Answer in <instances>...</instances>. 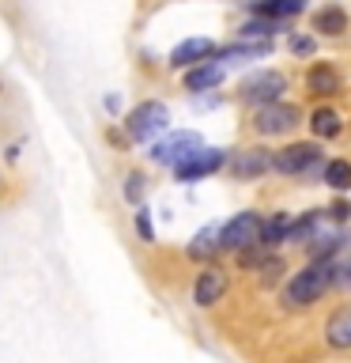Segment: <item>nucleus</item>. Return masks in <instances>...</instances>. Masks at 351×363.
<instances>
[{
	"instance_id": "f257e3e1",
	"label": "nucleus",
	"mask_w": 351,
	"mask_h": 363,
	"mask_svg": "<svg viewBox=\"0 0 351 363\" xmlns=\"http://www.w3.org/2000/svg\"><path fill=\"white\" fill-rule=\"evenodd\" d=\"M340 280V265L333 257H325V261H313L310 269H302L299 277H294L291 284H287V291H283V303L291 306H310V303H317L321 295L333 288V284Z\"/></svg>"
},
{
	"instance_id": "f03ea898",
	"label": "nucleus",
	"mask_w": 351,
	"mask_h": 363,
	"mask_svg": "<svg viewBox=\"0 0 351 363\" xmlns=\"http://www.w3.org/2000/svg\"><path fill=\"white\" fill-rule=\"evenodd\" d=\"M219 246L223 250H253V246H260V216H253V212H238L231 223H223L219 227Z\"/></svg>"
},
{
	"instance_id": "7ed1b4c3",
	"label": "nucleus",
	"mask_w": 351,
	"mask_h": 363,
	"mask_svg": "<svg viewBox=\"0 0 351 363\" xmlns=\"http://www.w3.org/2000/svg\"><path fill=\"white\" fill-rule=\"evenodd\" d=\"M170 113L163 102H144V106H136L129 113V136L132 140H151V136H159L166 129Z\"/></svg>"
},
{
	"instance_id": "20e7f679",
	"label": "nucleus",
	"mask_w": 351,
	"mask_h": 363,
	"mask_svg": "<svg viewBox=\"0 0 351 363\" xmlns=\"http://www.w3.org/2000/svg\"><path fill=\"white\" fill-rule=\"evenodd\" d=\"M287 91V79L280 72H257L242 84V102H253V106H272L280 102V95Z\"/></svg>"
},
{
	"instance_id": "39448f33",
	"label": "nucleus",
	"mask_w": 351,
	"mask_h": 363,
	"mask_svg": "<svg viewBox=\"0 0 351 363\" xmlns=\"http://www.w3.org/2000/svg\"><path fill=\"white\" fill-rule=\"evenodd\" d=\"M253 125H257V133H265V136H283V133H291L294 125H299V106H291V102L260 106Z\"/></svg>"
},
{
	"instance_id": "423d86ee",
	"label": "nucleus",
	"mask_w": 351,
	"mask_h": 363,
	"mask_svg": "<svg viewBox=\"0 0 351 363\" xmlns=\"http://www.w3.org/2000/svg\"><path fill=\"white\" fill-rule=\"evenodd\" d=\"M200 136L197 133H174V136H166V140H159L151 147V155L159 159V163H170V167H181L189 155H197L200 152Z\"/></svg>"
},
{
	"instance_id": "0eeeda50",
	"label": "nucleus",
	"mask_w": 351,
	"mask_h": 363,
	"mask_svg": "<svg viewBox=\"0 0 351 363\" xmlns=\"http://www.w3.org/2000/svg\"><path fill=\"white\" fill-rule=\"evenodd\" d=\"M317 159H321V152H317L313 144H291V147H283V152L272 155V167L283 170V174H306Z\"/></svg>"
},
{
	"instance_id": "6e6552de",
	"label": "nucleus",
	"mask_w": 351,
	"mask_h": 363,
	"mask_svg": "<svg viewBox=\"0 0 351 363\" xmlns=\"http://www.w3.org/2000/svg\"><path fill=\"white\" fill-rule=\"evenodd\" d=\"M223 163H226V152H219V147H200L197 155H189L185 163L174 167V170H178L181 182H197L204 174H212V170H219Z\"/></svg>"
},
{
	"instance_id": "1a4fd4ad",
	"label": "nucleus",
	"mask_w": 351,
	"mask_h": 363,
	"mask_svg": "<svg viewBox=\"0 0 351 363\" xmlns=\"http://www.w3.org/2000/svg\"><path fill=\"white\" fill-rule=\"evenodd\" d=\"M223 291H226V272H223V269H204L200 277H197V288H192V295H197L200 306L219 303Z\"/></svg>"
},
{
	"instance_id": "9d476101",
	"label": "nucleus",
	"mask_w": 351,
	"mask_h": 363,
	"mask_svg": "<svg viewBox=\"0 0 351 363\" xmlns=\"http://www.w3.org/2000/svg\"><path fill=\"white\" fill-rule=\"evenodd\" d=\"M272 167V155L265 152V147H246V152H238L234 155V178H257V174H265V170Z\"/></svg>"
},
{
	"instance_id": "9b49d317",
	"label": "nucleus",
	"mask_w": 351,
	"mask_h": 363,
	"mask_svg": "<svg viewBox=\"0 0 351 363\" xmlns=\"http://www.w3.org/2000/svg\"><path fill=\"white\" fill-rule=\"evenodd\" d=\"M215 53V45L208 38H189V42H181L174 53H170V65L174 68H185L192 61H204V57H212Z\"/></svg>"
},
{
	"instance_id": "f8f14e48",
	"label": "nucleus",
	"mask_w": 351,
	"mask_h": 363,
	"mask_svg": "<svg viewBox=\"0 0 351 363\" xmlns=\"http://www.w3.org/2000/svg\"><path fill=\"white\" fill-rule=\"evenodd\" d=\"M306 8V0H257L253 11L257 16H265V19H291V16H299V11Z\"/></svg>"
},
{
	"instance_id": "ddd939ff",
	"label": "nucleus",
	"mask_w": 351,
	"mask_h": 363,
	"mask_svg": "<svg viewBox=\"0 0 351 363\" xmlns=\"http://www.w3.org/2000/svg\"><path fill=\"white\" fill-rule=\"evenodd\" d=\"M306 87H310L313 95H333V91H340V76L328 65H313L310 76H306Z\"/></svg>"
},
{
	"instance_id": "4468645a",
	"label": "nucleus",
	"mask_w": 351,
	"mask_h": 363,
	"mask_svg": "<svg viewBox=\"0 0 351 363\" xmlns=\"http://www.w3.org/2000/svg\"><path fill=\"white\" fill-rule=\"evenodd\" d=\"M313 30H321V34H344L347 30V11L344 8H321L313 16Z\"/></svg>"
},
{
	"instance_id": "2eb2a0df",
	"label": "nucleus",
	"mask_w": 351,
	"mask_h": 363,
	"mask_svg": "<svg viewBox=\"0 0 351 363\" xmlns=\"http://www.w3.org/2000/svg\"><path fill=\"white\" fill-rule=\"evenodd\" d=\"M325 340L333 348H351V314H333V318H328Z\"/></svg>"
},
{
	"instance_id": "dca6fc26",
	"label": "nucleus",
	"mask_w": 351,
	"mask_h": 363,
	"mask_svg": "<svg viewBox=\"0 0 351 363\" xmlns=\"http://www.w3.org/2000/svg\"><path fill=\"white\" fill-rule=\"evenodd\" d=\"M223 79V68L219 65H200V68H192V72L185 76V87L189 91H208V87H215Z\"/></svg>"
},
{
	"instance_id": "f3484780",
	"label": "nucleus",
	"mask_w": 351,
	"mask_h": 363,
	"mask_svg": "<svg viewBox=\"0 0 351 363\" xmlns=\"http://www.w3.org/2000/svg\"><path fill=\"white\" fill-rule=\"evenodd\" d=\"M317 227H321V212L302 216L299 223L287 227V238H283V242H310V238H317Z\"/></svg>"
},
{
	"instance_id": "a211bd4d",
	"label": "nucleus",
	"mask_w": 351,
	"mask_h": 363,
	"mask_svg": "<svg viewBox=\"0 0 351 363\" xmlns=\"http://www.w3.org/2000/svg\"><path fill=\"white\" fill-rule=\"evenodd\" d=\"M287 216H272V220L265 223V220H260V246H276V242H283V238H287Z\"/></svg>"
},
{
	"instance_id": "6ab92c4d",
	"label": "nucleus",
	"mask_w": 351,
	"mask_h": 363,
	"mask_svg": "<svg viewBox=\"0 0 351 363\" xmlns=\"http://www.w3.org/2000/svg\"><path fill=\"white\" fill-rule=\"evenodd\" d=\"M310 129H313V136H336V133H340V113L328 110V106H321V110L313 113Z\"/></svg>"
},
{
	"instance_id": "aec40b11",
	"label": "nucleus",
	"mask_w": 351,
	"mask_h": 363,
	"mask_svg": "<svg viewBox=\"0 0 351 363\" xmlns=\"http://www.w3.org/2000/svg\"><path fill=\"white\" fill-rule=\"evenodd\" d=\"M219 250V227H204V231L192 238V246H189V254L192 257H208Z\"/></svg>"
},
{
	"instance_id": "412c9836",
	"label": "nucleus",
	"mask_w": 351,
	"mask_h": 363,
	"mask_svg": "<svg viewBox=\"0 0 351 363\" xmlns=\"http://www.w3.org/2000/svg\"><path fill=\"white\" fill-rule=\"evenodd\" d=\"M325 182L333 189H347L351 186V163H344V159H333V163L325 167Z\"/></svg>"
},
{
	"instance_id": "4be33fe9",
	"label": "nucleus",
	"mask_w": 351,
	"mask_h": 363,
	"mask_svg": "<svg viewBox=\"0 0 351 363\" xmlns=\"http://www.w3.org/2000/svg\"><path fill=\"white\" fill-rule=\"evenodd\" d=\"M276 30H280L276 19H257V23H246V27H242L246 38H253V34H257V38H272Z\"/></svg>"
},
{
	"instance_id": "5701e85b",
	"label": "nucleus",
	"mask_w": 351,
	"mask_h": 363,
	"mask_svg": "<svg viewBox=\"0 0 351 363\" xmlns=\"http://www.w3.org/2000/svg\"><path fill=\"white\" fill-rule=\"evenodd\" d=\"M268 50H272L268 42H257V45H234V50H226L223 57L226 61H238V57H265Z\"/></svg>"
},
{
	"instance_id": "b1692460",
	"label": "nucleus",
	"mask_w": 351,
	"mask_h": 363,
	"mask_svg": "<svg viewBox=\"0 0 351 363\" xmlns=\"http://www.w3.org/2000/svg\"><path fill=\"white\" fill-rule=\"evenodd\" d=\"M257 269H260V280H265V284H276L280 272H283V261H280V257H265Z\"/></svg>"
},
{
	"instance_id": "393cba45",
	"label": "nucleus",
	"mask_w": 351,
	"mask_h": 363,
	"mask_svg": "<svg viewBox=\"0 0 351 363\" xmlns=\"http://www.w3.org/2000/svg\"><path fill=\"white\" fill-rule=\"evenodd\" d=\"M125 197H129V201L144 197V174H129V182H125Z\"/></svg>"
},
{
	"instance_id": "a878e982",
	"label": "nucleus",
	"mask_w": 351,
	"mask_h": 363,
	"mask_svg": "<svg viewBox=\"0 0 351 363\" xmlns=\"http://www.w3.org/2000/svg\"><path fill=\"white\" fill-rule=\"evenodd\" d=\"M291 53L310 57V53H313V38H306V34H294V38H291Z\"/></svg>"
},
{
	"instance_id": "bb28decb",
	"label": "nucleus",
	"mask_w": 351,
	"mask_h": 363,
	"mask_svg": "<svg viewBox=\"0 0 351 363\" xmlns=\"http://www.w3.org/2000/svg\"><path fill=\"white\" fill-rule=\"evenodd\" d=\"M136 227H140V235H144V238H151V223H147V212L136 216Z\"/></svg>"
},
{
	"instance_id": "cd10ccee",
	"label": "nucleus",
	"mask_w": 351,
	"mask_h": 363,
	"mask_svg": "<svg viewBox=\"0 0 351 363\" xmlns=\"http://www.w3.org/2000/svg\"><path fill=\"white\" fill-rule=\"evenodd\" d=\"M328 212H333V220H347V216H351L347 204H336V208H328Z\"/></svg>"
},
{
	"instance_id": "c85d7f7f",
	"label": "nucleus",
	"mask_w": 351,
	"mask_h": 363,
	"mask_svg": "<svg viewBox=\"0 0 351 363\" xmlns=\"http://www.w3.org/2000/svg\"><path fill=\"white\" fill-rule=\"evenodd\" d=\"M340 280H347V284H351V261H347L344 269H340Z\"/></svg>"
}]
</instances>
